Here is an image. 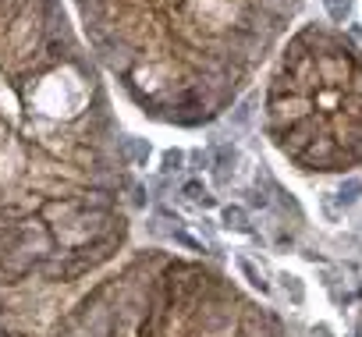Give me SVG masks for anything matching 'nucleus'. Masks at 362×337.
Returning <instances> with one entry per match:
<instances>
[{
    "label": "nucleus",
    "instance_id": "1",
    "mask_svg": "<svg viewBox=\"0 0 362 337\" xmlns=\"http://www.w3.org/2000/svg\"><path fill=\"white\" fill-rule=\"evenodd\" d=\"M121 128L60 0H0V281H78L128 234Z\"/></svg>",
    "mask_w": 362,
    "mask_h": 337
},
{
    "label": "nucleus",
    "instance_id": "2",
    "mask_svg": "<svg viewBox=\"0 0 362 337\" xmlns=\"http://www.w3.org/2000/svg\"><path fill=\"white\" fill-rule=\"evenodd\" d=\"M85 40L146 117L202 128L252 85L306 0H75Z\"/></svg>",
    "mask_w": 362,
    "mask_h": 337
},
{
    "label": "nucleus",
    "instance_id": "3",
    "mask_svg": "<svg viewBox=\"0 0 362 337\" xmlns=\"http://www.w3.org/2000/svg\"><path fill=\"white\" fill-rule=\"evenodd\" d=\"M263 128L302 171L362 167V46L330 25H302L270 71Z\"/></svg>",
    "mask_w": 362,
    "mask_h": 337
},
{
    "label": "nucleus",
    "instance_id": "4",
    "mask_svg": "<svg viewBox=\"0 0 362 337\" xmlns=\"http://www.w3.org/2000/svg\"><path fill=\"white\" fill-rule=\"evenodd\" d=\"M323 11L334 25H348L352 21V0H323Z\"/></svg>",
    "mask_w": 362,
    "mask_h": 337
},
{
    "label": "nucleus",
    "instance_id": "5",
    "mask_svg": "<svg viewBox=\"0 0 362 337\" xmlns=\"http://www.w3.org/2000/svg\"><path fill=\"white\" fill-rule=\"evenodd\" d=\"M224 227H231V231H249L245 209H241V206H224Z\"/></svg>",
    "mask_w": 362,
    "mask_h": 337
},
{
    "label": "nucleus",
    "instance_id": "6",
    "mask_svg": "<svg viewBox=\"0 0 362 337\" xmlns=\"http://www.w3.org/2000/svg\"><path fill=\"white\" fill-rule=\"evenodd\" d=\"M238 270H241V273H245V281H249V284H252V288H259V291H263V295H266V291H270V284H266V281H263V273H259V270H256V266H252V263H249V259H238Z\"/></svg>",
    "mask_w": 362,
    "mask_h": 337
},
{
    "label": "nucleus",
    "instance_id": "7",
    "mask_svg": "<svg viewBox=\"0 0 362 337\" xmlns=\"http://www.w3.org/2000/svg\"><path fill=\"white\" fill-rule=\"evenodd\" d=\"M185 196L192 199V202H202V206H214V196H209L202 185H199V181H189V185H185Z\"/></svg>",
    "mask_w": 362,
    "mask_h": 337
},
{
    "label": "nucleus",
    "instance_id": "8",
    "mask_svg": "<svg viewBox=\"0 0 362 337\" xmlns=\"http://www.w3.org/2000/svg\"><path fill=\"white\" fill-rule=\"evenodd\" d=\"M281 281H284V291L291 295V302H295V305H302V302H306V291H302V284H298V277H291V273H284V277H281Z\"/></svg>",
    "mask_w": 362,
    "mask_h": 337
},
{
    "label": "nucleus",
    "instance_id": "9",
    "mask_svg": "<svg viewBox=\"0 0 362 337\" xmlns=\"http://www.w3.org/2000/svg\"><path fill=\"white\" fill-rule=\"evenodd\" d=\"M359 196H362V181H348V185H341V192H338V199H341L345 206L359 202Z\"/></svg>",
    "mask_w": 362,
    "mask_h": 337
},
{
    "label": "nucleus",
    "instance_id": "10",
    "mask_svg": "<svg viewBox=\"0 0 362 337\" xmlns=\"http://www.w3.org/2000/svg\"><path fill=\"white\" fill-rule=\"evenodd\" d=\"M181 160H185V157H181L178 149H174V153H167V157H164V171H181Z\"/></svg>",
    "mask_w": 362,
    "mask_h": 337
}]
</instances>
